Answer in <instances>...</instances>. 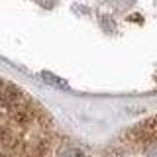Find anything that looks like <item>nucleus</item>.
<instances>
[{"mask_svg":"<svg viewBox=\"0 0 157 157\" xmlns=\"http://www.w3.org/2000/svg\"><path fill=\"white\" fill-rule=\"evenodd\" d=\"M57 157H88V155L78 145L69 144V141H61L57 147Z\"/></svg>","mask_w":157,"mask_h":157,"instance_id":"obj_1","label":"nucleus"},{"mask_svg":"<svg viewBox=\"0 0 157 157\" xmlns=\"http://www.w3.org/2000/svg\"><path fill=\"white\" fill-rule=\"evenodd\" d=\"M43 78H45V82H51V85H55V86H59V88H69V85H67L65 81H61L59 77L51 75V73H43Z\"/></svg>","mask_w":157,"mask_h":157,"instance_id":"obj_2","label":"nucleus"},{"mask_svg":"<svg viewBox=\"0 0 157 157\" xmlns=\"http://www.w3.org/2000/svg\"><path fill=\"white\" fill-rule=\"evenodd\" d=\"M147 157H157V149H155V151H151V153L147 155Z\"/></svg>","mask_w":157,"mask_h":157,"instance_id":"obj_3","label":"nucleus"}]
</instances>
